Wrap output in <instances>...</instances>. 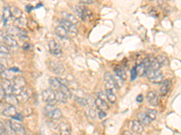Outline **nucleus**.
I'll return each instance as SVG.
<instances>
[{
	"label": "nucleus",
	"mask_w": 181,
	"mask_h": 135,
	"mask_svg": "<svg viewBox=\"0 0 181 135\" xmlns=\"http://www.w3.org/2000/svg\"><path fill=\"white\" fill-rule=\"evenodd\" d=\"M136 100H137V102H138V103H142V101H143V96H142L141 94H140V95H139V96H137Z\"/></svg>",
	"instance_id": "52"
},
{
	"label": "nucleus",
	"mask_w": 181,
	"mask_h": 135,
	"mask_svg": "<svg viewBox=\"0 0 181 135\" xmlns=\"http://www.w3.org/2000/svg\"><path fill=\"white\" fill-rule=\"evenodd\" d=\"M5 96H6V93H5V89L1 86L0 87V99H1V101H3L5 98Z\"/></svg>",
	"instance_id": "44"
},
{
	"label": "nucleus",
	"mask_w": 181,
	"mask_h": 135,
	"mask_svg": "<svg viewBox=\"0 0 181 135\" xmlns=\"http://www.w3.org/2000/svg\"><path fill=\"white\" fill-rule=\"evenodd\" d=\"M48 124H49V126L53 130H59V125L56 123H55V122H48Z\"/></svg>",
	"instance_id": "42"
},
{
	"label": "nucleus",
	"mask_w": 181,
	"mask_h": 135,
	"mask_svg": "<svg viewBox=\"0 0 181 135\" xmlns=\"http://www.w3.org/2000/svg\"><path fill=\"white\" fill-rule=\"evenodd\" d=\"M98 115H99V118H100V119H104V118L106 117V113H105L104 111H99Z\"/></svg>",
	"instance_id": "49"
},
{
	"label": "nucleus",
	"mask_w": 181,
	"mask_h": 135,
	"mask_svg": "<svg viewBox=\"0 0 181 135\" xmlns=\"http://www.w3.org/2000/svg\"><path fill=\"white\" fill-rule=\"evenodd\" d=\"M62 111H61L59 108H55V111L53 112V114H52V116H51V118L55 121H56V120H59L62 118Z\"/></svg>",
	"instance_id": "32"
},
{
	"label": "nucleus",
	"mask_w": 181,
	"mask_h": 135,
	"mask_svg": "<svg viewBox=\"0 0 181 135\" xmlns=\"http://www.w3.org/2000/svg\"><path fill=\"white\" fill-rule=\"evenodd\" d=\"M58 22H59L61 26L64 27V28L68 31L69 34H71V35H72V36L77 34L78 30H77V28H76V25L72 24V23H70V22H68V21H66V20H64V19H62V18L60 19V20H58Z\"/></svg>",
	"instance_id": "4"
},
{
	"label": "nucleus",
	"mask_w": 181,
	"mask_h": 135,
	"mask_svg": "<svg viewBox=\"0 0 181 135\" xmlns=\"http://www.w3.org/2000/svg\"><path fill=\"white\" fill-rule=\"evenodd\" d=\"M1 86L5 89L6 95H13L14 86H13V83H11L10 80L5 79V78H2V80H1Z\"/></svg>",
	"instance_id": "10"
},
{
	"label": "nucleus",
	"mask_w": 181,
	"mask_h": 135,
	"mask_svg": "<svg viewBox=\"0 0 181 135\" xmlns=\"http://www.w3.org/2000/svg\"><path fill=\"white\" fill-rule=\"evenodd\" d=\"M48 46H49V51L52 54H54L55 56L62 54V48H61L60 44L55 40H51L49 42Z\"/></svg>",
	"instance_id": "7"
},
{
	"label": "nucleus",
	"mask_w": 181,
	"mask_h": 135,
	"mask_svg": "<svg viewBox=\"0 0 181 135\" xmlns=\"http://www.w3.org/2000/svg\"><path fill=\"white\" fill-rule=\"evenodd\" d=\"M55 34H56L58 37H60L61 39H66V38H68V34H69L68 31H67L64 27H62V26H61V25H58V26L55 28Z\"/></svg>",
	"instance_id": "17"
},
{
	"label": "nucleus",
	"mask_w": 181,
	"mask_h": 135,
	"mask_svg": "<svg viewBox=\"0 0 181 135\" xmlns=\"http://www.w3.org/2000/svg\"><path fill=\"white\" fill-rule=\"evenodd\" d=\"M17 114L16 109L14 105H8L7 107H5L4 109V111H2V115L5 116H8V117H13Z\"/></svg>",
	"instance_id": "16"
},
{
	"label": "nucleus",
	"mask_w": 181,
	"mask_h": 135,
	"mask_svg": "<svg viewBox=\"0 0 181 135\" xmlns=\"http://www.w3.org/2000/svg\"><path fill=\"white\" fill-rule=\"evenodd\" d=\"M11 8V16L15 19V20H18L20 18H22V10L19 9L18 7L13 6L10 7Z\"/></svg>",
	"instance_id": "23"
},
{
	"label": "nucleus",
	"mask_w": 181,
	"mask_h": 135,
	"mask_svg": "<svg viewBox=\"0 0 181 135\" xmlns=\"http://www.w3.org/2000/svg\"><path fill=\"white\" fill-rule=\"evenodd\" d=\"M5 100L9 105H15L16 104H18V100L15 95H6Z\"/></svg>",
	"instance_id": "27"
},
{
	"label": "nucleus",
	"mask_w": 181,
	"mask_h": 135,
	"mask_svg": "<svg viewBox=\"0 0 181 135\" xmlns=\"http://www.w3.org/2000/svg\"><path fill=\"white\" fill-rule=\"evenodd\" d=\"M105 94H106V97H107V99L109 100V102H110L112 105H113V104H115V103H116L117 97H116V96H115L114 92L112 91V89H109V88H107V89H106V91H105Z\"/></svg>",
	"instance_id": "24"
},
{
	"label": "nucleus",
	"mask_w": 181,
	"mask_h": 135,
	"mask_svg": "<svg viewBox=\"0 0 181 135\" xmlns=\"http://www.w3.org/2000/svg\"><path fill=\"white\" fill-rule=\"evenodd\" d=\"M26 8H27V11H28V12H30V11H31V9H33L34 7H33L32 5H26Z\"/></svg>",
	"instance_id": "56"
},
{
	"label": "nucleus",
	"mask_w": 181,
	"mask_h": 135,
	"mask_svg": "<svg viewBox=\"0 0 181 135\" xmlns=\"http://www.w3.org/2000/svg\"><path fill=\"white\" fill-rule=\"evenodd\" d=\"M7 133V130H6V127L4 125L3 122L0 123V135H5Z\"/></svg>",
	"instance_id": "40"
},
{
	"label": "nucleus",
	"mask_w": 181,
	"mask_h": 135,
	"mask_svg": "<svg viewBox=\"0 0 181 135\" xmlns=\"http://www.w3.org/2000/svg\"><path fill=\"white\" fill-rule=\"evenodd\" d=\"M10 17H11V8L8 7V6L4 7V9H3V14H2V22H3L4 26L6 25L7 21L9 20Z\"/></svg>",
	"instance_id": "19"
},
{
	"label": "nucleus",
	"mask_w": 181,
	"mask_h": 135,
	"mask_svg": "<svg viewBox=\"0 0 181 135\" xmlns=\"http://www.w3.org/2000/svg\"><path fill=\"white\" fill-rule=\"evenodd\" d=\"M147 100L149 105L156 106L159 103V96L155 91H149L147 95Z\"/></svg>",
	"instance_id": "12"
},
{
	"label": "nucleus",
	"mask_w": 181,
	"mask_h": 135,
	"mask_svg": "<svg viewBox=\"0 0 181 135\" xmlns=\"http://www.w3.org/2000/svg\"><path fill=\"white\" fill-rule=\"evenodd\" d=\"M4 42L5 44V46H8L10 48H16L18 46V43L16 42V40H15L12 36H5L4 38Z\"/></svg>",
	"instance_id": "21"
},
{
	"label": "nucleus",
	"mask_w": 181,
	"mask_h": 135,
	"mask_svg": "<svg viewBox=\"0 0 181 135\" xmlns=\"http://www.w3.org/2000/svg\"><path fill=\"white\" fill-rule=\"evenodd\" d=\"M80 3L83 5H91L94 3V0H83V1H81Z\"/></svg>",
	"instance_id": "50"
},
{
	"label": "nucleus",
	"mask_w": 181,
	"mask_h": 135,
	"mask_svg": "<svg viewBox=\"0 0 181 135\" xmlns=\"http://www.w3.org/2000/svg\"><path fill=\"white\" fill-rule=\"evenodd\" d=\"M0 52H1V55H3V54H8L10 51H9V49L5 45L1 44L0 45Z\"/></svg>",
	"instance_id": "39"
},
{
	"label": "nucleus",
	"mask_w": 181,
	"mask_h": 135,
	"mask_svg": "<svg viewBox=\"0 0 181 135\" xmlns=\"http://www.w3.org/2000/svg\"><path fill=\"white\" fill-rule=\"evenodd\" d=\"M49 68L55 74L60 75L64 72V67L63 65L58 61H51L49 62Z\"/></svg>",
	"instance_id": "6"
},
{
	"label": "nucleus",
	"mask_w": 181,
	"mask_h": 135,
	"mask_svg": "<svg viewBox=\"0 0 181 135\" xmlns=\"http://www.w3.org/2000/svg\"><path fill=\"white\" fill-rule=\"evenodd\" d=\"M75 101L78 104H80L81 105H83V106H85L88 104V101L83 96H75Z\"/></svg>",
	"instance_id": "36"
},
{
	"label": "nucleus",
	"mask_w": 181,
	"mask_h": 135,
	"mask_svg": "<svg viewBox=\"0 0 181 135\" xmlns=\"http://www.w3.org/2000/svg\"><path fill=\"white\" fill-rule=\"evenodd\" d=\"M55 95H56V99H57V101L58 102H60V103H62V104H66L67 103V97H66V96L61 91H56L55 92Z\"/></svg>",
	"instance_id": "29"
},
{
	"label": "nucleus",
	"mask_w": 181,
	"mask_h": 135,
	"mask_svg": "<svg viewBox=\"0 0 181 135\" xmlns=\"http://www.w3.org/2000/svg\"><path fill=\"white\" fill-rule=\"evenodd\" d=\"M137 75H138V67L133 68L131 69V77H130L131 80H134V79L136 78Z\"/></svg>",
	"instance_id": "41"
},
{
	"label": "nucleus",
	"mask_w": 181,
	"mask_h": 135,
	"mask_svg": "<svg viewBox=\"0 0 181 135\" xmlns=\"http://www.w3.org/2000/svg\"><path fill=\"white\" fill-rule=\"evenodd\" d=\"M20 29L18 26H15V25H12L8 28L7 30V33L9 36H19V33H20Z\"/></svg>",
	"instance_id": "25"
},
{
	"label": "nucleus",
	"mask_w": 181,
	"mask_h": 135,
	"mask_svg": "<svg viewBox=\"0 0 181 135\" xmlns=\"http://www.w3.org/2000/svg\"><path fill=\"white\" fill-rule=\"evenodd\" d=\"M95 105H96L97 108L100 109V111H104L105 112V111H107L109 109V105H108L107 102L102 100V99H101V98H99V97L96 98Z\"/></svg>",
	"instance_id": "20"
},
{
	"label": "nucleus",
	"mask_w": 181,
	"mask_h": 135,
	"mask_svg": "<svg viewBox=\"0 0 181 135\" xmlns=\"http://www.w3.org/2000/svg\"><path fill=\"white\" fill-rule=\"evenodd\" d=\"M10 124L16 135H26L25 128L21 124H19L18 122H10Z\"/></svg>",
	"instance_id": "11"
},
{
	"label": "nucleus",
	"mask_w": 181,
	"mask_h": 135,
	"mask_svg": "<svg viewBox=\"0 0 181 135\" xmlns=\"http://www.w3.org/2000/svg\"><path fill=\"white\" fill-rule=\"evenodd\" d=\"M49 84H50V86H51V89L54 90V91H59L61 90V83L59 82L58 78L57 77H50L49 78Z\"/></svg>",
	"instance_id": "18"
},
{
	"label": "nucleus",
	"mask_w": 181,
	"mask_h": 135,
	"mask_svg": "<svg viewBox=\"0 0 181 135\" xmlns=\"http://www.w3.org/2000/svg\"><path fill=\"white\" fill-rule=\"evenodd\" d=\"M61 91L66 96L67 98H71V97L72 96V93L71 89H70L67 86H62H62H61Z\"/></svg>",
	"instance_id": "34"
},
{
	"label": "nucleus",
	"mask_w": 181,
	"mask_h": 135,
	"mask_svg": "<svg viewBox=\"0 0 181 135\" xmlns=\"http://www.w3.org/2000/svg\"><path fill=\"white\" fill-rule=\"evenodd\" d=\"M19 37L23 40H28V37H27V33L25 29H20V33H19Z\"/></svg>",
	"instance_id": "38"
},
{
	"label": "nucleus",
	"mask_w": 181,
	"mask_h": 135,
	"mask_svg": "<svg viewBox=\"0 0 181 135\" xmlns=\"http://www.w3.org/2000/svg\"><path fill=\"white\" fill-rule=\"evenodd\" d=\"M57 78H58L59 82L61 83V85H62V86H68L69 83H68V81H67L66 79H64V78H60V77H57Z\"/></svg>",
	"instance_id": "46"
},
{
	"label": "nucleus",
	"mask_w": 181,
	"mask_h": 135,
	"mask_svg": "<svg viewBox=\"0 0 181 135\" xmlns=\"http://www.w3.org/2000/svg\"><path fill=\"white\" fill-rule=\"evenodd\" d=\"M42 98L49 105H54L55 106V105H56V103L58 102L57 99H56L55 92L54 90H52L51 88L43 90V92H42Z\"/></svg>",
	"instance_id": "1"
},
{
	"label": "nucleus",
	"mask_w": 181,
	"mask_h": 135,
	"mask_svg": "<svg viewBox=\"0 0 181 135\" xmlns=\"http://www.w3.org/2000/svg\"><path fill=\"white\" fill-rule=\"evenodd\" d=\"M150 81L153 82V83H157V84L158 83H162V81H163V74H162V72L160 70L156 71L154 76H153V77L150 79Z\"/></svg>",
	"instance_id": "26"
},
{
	"label": "nucleus",
	"mask_w": 181,
	"mask_h": 135,
	"mask_svg": "<svg viewBox=\"0 0 181 135\" xmlns=\"http://www.w3.org/2000/svg\"><path fill=\"white\" fill-rule=\"evenodd\" d=\"M10 70H11V71H13V72H14V71H15V72H18V71H19V69H18V68H10Z\"/></svg>",
	"instance_id": "55"
},
{
	"label": "nucleus",
	"mask_w": 181,
	"mask_h": 135,
	"mask_svg": "<svg viewBox=\"0 0 181 135\" xmlns=\"http://www.w3.org/2000/svg\"><path fill=\"white\" fill-rule=\"evenodd\" d=\"M88 113H89L90 117H91V116H92V118H94V117H95V111H94L93 108H90V109L88 110Z\"/></svg>",
	"instance_id": "48"
},
{
	"label": "nucleus",
	"mask_w": 181,
	"mask_h": 135,
	"mask_svg": "<svg viewBox=\"0 0 181 135\" xmlns=\"http://www.w3.org/2000/svg\"><path fill=\"white\" fill-rule=\"evenodd\" d=\"M1 76L3 77V78H5V79H8V80H11V79H14L15 77V76L14 75V72L11 71L10 69H7V70H5L3 74H1Z\"/></svg>",
	"instance_id": "30"
},
{
	"label": "nucleus",
	"mask_w": 181,
	"mask_h": 135,
	"mask_svg": "<svg viewBox=\"0 0 181 135\" xmlns=\"http://www.w3.org/2000/svg\"><path fill=\"white\" fill-rule=\"evenodd\" d=\"M122 135H132V133H131L129 131H127V130H126V131H124V132L122 133Z\"/></svg>",
	"instance_id": "53"
},
{
	"label": "nucleus",
	"mask_w": 181,
	"mask_h": 135,
	"mask_svg": "<svg viewBox=\"0 0 181 135\" xmlns=\"http://www.w3.org/2000/svg\"><path fill=\"white\" fill-rule=\"evenodd\" d=\"M138 118H139V121L143 125H149L150 123H151V120L149 119V117L147 115L146 113H139L138 115Z\"/></svg>",
	"instance_id": "22"
},
{
	"label": "nucleus",
	"mask_w": 181,
	"mask_h": 135,
	"mask_svg": "<svg viewBox=\"0 0 181 135\" xmlns=\"http://www.w3.org/2000/svg\"><path fill=\"white\" fill-rule=\"evenodd\" d=\"M59 131H60V135H71L72 133L71 125L66 122H62L59 124Z\"/></svg>",
	"instance_id": "14"
},
{
	"label": "nucleus",
	"mask_w": 181,
	"mask_h": 135,
	"mask_svg": "<svg viewBox=\"0 0 181 135\" xmlns=\"http://www.w3.org/2000/svg\"><path fill=\"white\" fill-rule=\"evenodd\" d=\"M114 72L116 73L117 77H120L122 81H125L127 79V73H126V71L123 68H116L114 69Z\"/></svg>",
	"instance_id": "28"
},
{
	"label": "nucleus",
	"mask_w": 181,
	"mask_h": 135,
	"mask_svg": "<svg viewBox=\"0 0 181 135\" xmlns=\"http://www.w3.org/2000/svg\"><path fill=\"white\" fill-rule=\"evenodd\" d=\"M97 95H98V97H99V98H101V99H102V100L106 101V97H105V95H106V94L104 95L102 91H99Z\"/></svg>",
	"instance_id": "47"
},
{
	"label": "nucleus",
	"mask_w": 181,
	"mask_h": 135,
	"mask_svg": "<svg viewBox=\"0 0 181 135\" xmlns=\"http://www.w3.org/2000/svg\"><path fill=\"white\" fill-rule=\"evenodd\" d=\"M160 66L161 65L159 63L157 59H154V60L151 61V63H150V66L149 68V69H151V70H154V71H158V70H159Z\"/></svg>",
	"instance_id": "33"
},
{
	"label": "nucleus",
	"mask_w": 181,
	"mask_h": 135,
	"mask_svg": "<svg viewBox=\"0 0 181 135\" xmlns=\"http://www.w3.org/2000/svg\"><path fill=\"white\" fill-rule=\"evenodd\" d=\"M31 95H32L31 89H30L29 87H26V86H25V87L21 91V93L16 96V98H17L18 102H25V101H27V100L29 99V97L31 96Z\"/></svg>",
	"instance_id": "8"
},
{
	"label": "nucleus",
	"mask_w": 181,
	"mask_h": 135,
	"mask_svg": "<svg viewBox=\"0 0 181 135\" xmlns=\"http://www.w3.org/2000/svg\"><path fill=\"white\" fill-rule=\"evenodd\" d=\"M146 114H147V115L149 117V119H150L151 121L156 120V118H157V112H156V110L148 109V110L146 111Z\"/></svg>",
	"instance_id": "35"
},
{
	"label": "nucleus",
	"mask_w": 181,
	"mask_h": 135,
	"mask_svg": "<svg viewBox=\"0 0 181 135\" xmlns=\"http://www.w3.org/2000/svg\"><path fill=\"white\" fill-rule=\"evenodd\" d=\"M74 12L76 16L82 21H85L87 18H90L92 16V12L82 5H75Z\"/></svg>",
	"instance_id": "3"
},
{
	"label": "nucleus",
	"mask_w": 181,
	"mask_h": 135,
	"mask_svg": "<svg viewBox=\"0 0 181 135\" xmlns=\"http://www.w3.org/2000/svg\"><path fill=\"white\" fill-rule=\"evenodd\" d=\"M130 129L134 133H137V134H141L144 131L143 124L139 121H136V120L130 122Z\"/></svg>",
	"instance_id": "9"
},
{
	"label": "nucleus",
	"mask_w": 181,
	"mask_h": 135,
	"mask_svg": "<svg viewBox=\"0 0 181 135\" xmlns=\"http://www.w3.org/2000/svg\"><path fill=\"white\" fill-rule=\"evenodd\" d=\"M55 106L54 105H46L44 108V112H45V115L47 116V117H50L52 116V114L53 112L55 111Z\"/></svg>",
	"instance_id": "31"
},
{
	"label": "nucleus",
	"mask_w": 181,
	"mask_h": 135,
	"mask_svg": "<svg viewBox=\"0 0 181 135\" xmlns=\"http://www.w3.org/2000/svg\"><path fill=\"white\" fill-rule=\"evenodd\" d=\"M104 81L106 83V85L108 86V88L111 89L110 87H116V88H120V85L118 84V81L114 78V77L110 73V72H106L104 74Z\"/></svg>",
	"instance_id": "5"
},
{
	"label": "nucleus",
	"mask_w": 181,
	"mask_h": 135,
	"mask_svg": "<svg viewBox=\"0 0 181 135\" xmlns=\"http://www.w3.org/2000/svg\"><path fill=\"white\" fill-rule=\"evenodd\" d=\"M13 119H15V120H16V121H18V122H22L23 121V116H22V115L21 114H16L15 116H13L12 117Z\"/></svg>",
	"instance_id": "45"
},
{
	"label": "nucleus",
	"mask_w": 181,
	"mask_h": 135,
	"mask_svg": "<svg viewBox=\"0 0 181 135\" xmlns=\"http://www.w3.org/2000/svg\"><path fill=\"white\" fill-rule=\"evenodd\" d=\"M13 86H14V92L13 95H15V96H17L21 91L26 86V82L25 79L23 77L20 76H16L14 79H13Z\"/></svg>",
	"instance_id": "2"
},
{
	"label": "nucleus",
	"mask_w": 181,
	"mask_h": 135,
	"mask_svg": "<svg viewBox=\"0 0 181 135\" xmlns=\"http://www.w3.org/2000/svg\"><path fill=\"white\" fill-rule=\"evenodd\" d=\"M0 68H1V74H3V73H4V71L5 70V67H4V65H3V63H1V64H0Z\"/></svg>",
	"instance_id": "54"
},
{
	"label": "nucleus",
	"mask_w": 181,
	"mask_h": 135,
	"mask_svg": "<svg viewBox=\"0 0 181 135\" xmlns=\"http://www.w3.org/2000/svg\"><path fill=\"white\" fill-rule=\"evenodd\" d=\"M61 15H62V19H64V20H66V21L72 23V24H74V25H76V24H78V20H77V18H76V16L73 15V14H69V13H67V12H62V13L61 14Z\"/></svg>",
	"instance_id": "15"
},
{
	"label": "nucleus",
	"mask_w": 181,
	"mask_h": 135,
	"mask_svg": "<svg viewBox=\"0 0 181 135\" xmlns=\"http://www.w3.org/2000/svg\"><path fill=\"white\" fill-rule=\"evenodd\" d=\"M15 22L17 23L18 27L21 28V29H24V27L26 25V20L24 19V18H20V19H18V20H15Z\"/></svg>",
	"instance_id": "37"
},
{
	"label": "nucleus",
	"mask_w": 181,
	"mask_h": 135,
	"mask_svg": "<svg viewBox=\"0 0 181 135\" xmlns=\"http://www.w3.org/2000/svg\"><path fill=\"white\" fill-rule=\"evenodd\" d=\"M31 48V46H30V44L29 43H24V45H23V50H25V51H28L29 49Z\"/></svg>",
	"instance_id": "51"
},
{
	"label": "nucleus",
	"mask_w": 181,
	"mask_h": 135,
	"mask_svg": "<svg viewBox=\"0 0 181 135\" xmlns=\"http://www.w3.org/2000/svg\"><path fill=\"white\" fill-rule=\"evenodd\" d=\"M157 61H159V63L160 65H163V64L165 63L166 58H165L164 56H162V55H159V56L157 57Z\"/></svg>",
	"instance_id": "43"
},
{
	"label": "nucleus",
	"mask_w": 181,
	"mask_h": 135,
	"mask_svg": "<svg viewBox=\"0 0 181 135\" xmlns=\"http://www.w3.org/2000/svg\"><path fill=\"white\" fill-rule=\"evenodd\" d=\"M170 86H171V81L169 79H165L162 81L161 83V87H160V94L161 96H167V94L169 93V89H170Z\"/></svg>",
	"instance_id": "13"
}]
</instances>
